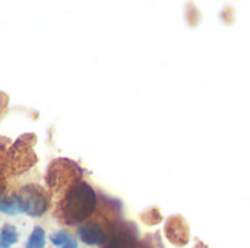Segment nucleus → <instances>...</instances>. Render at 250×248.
I'll return each instance as SVG.
<instances>
[{
	"label": "nucleus",
	"instance_id": "nucleus-1",
	"mask_svg": "<svg viewBox=\"0 0 250 248\" xmlns=\"http://www.w3.org/2000/svg\"><path fill=\"white\" fill-rule=\"evenodd\" d=\"M95 208L97 194L94 189L83 180H79L60 194L56 216L67 227L82 225L88 218H91Z\"/></svg>",
	"mask_w": 250,
	"mask_h": 248
},
{
	"label": "nucleus",
	"instance_id": "nucleus-2",
	"mask_svg": "<svg viewBox=\"0 0 250 248\" xmlns=\"http://www.w3.org/2000/svg\"><path fill=\"white\" fill-rule=\"evenodd\" d=\"M83 170L79 168L73 161L60 158L50 164L45 180L53 193L60 196L64 190H67L72 184L82 180Z\"/></svg>",
	"mask_w": 250,
	"mask_h": 248
},
{
	"label": "nucleus",
	"instance_id": "nucleus-3",
	"mask_svg": "<svg viewBox=\"0 0 250 248\" xmlns=\"http://www.w3.org/2000/svg\"><path fill=\"white\" fill-rule=\"evenodd\" d=\"M19 200L21 213H25L32 218H38L44 215L48 209V197L47 193L38 186H25L19 193H16Z\"/></svg>",
	"mask_w": 250,
	"mask_h": 248
},
{
	"label": "nucleus",
	"instance_id": "nucleus-4",
	"mask_svg": "<svg viewBox=\"0 0 250 248\" xmlns=\"http://www.w3.org/2000/svg\"><path fill=\"white\" fill-rule=\"evenodd\" d=\"M113 234L114 231L111 229V227H104L97 221H86L78 227V237L86 246L107 244Z\"/></svg>",
	"mask_w": 250,
	"mask_h": 248
},
{
	"label": "nucleus",
	"instance_id": "nucleus-5",
	"mask_svg": "<svg viewBox=\"0 0 250 248\" xmlns=\"http://www.w3.org/2000/svg\"><path fill=\"white\" fill-rule=\"evenodd\" d=\"M167 229H174V234L168 235V238L171 240L173 244L176 246H185L188 243L189 238V228L185 224V221L180 216H173L168 224H167Z\"/></svg>",
	"mask_w": 250,
	"mask_h": 248
},
{
	"label": "nucleus",
	"instance_id": "nucleus-6",
	"mask_svg": "<svg viewBox=\"0 0 250 248\" xmlns=\"http://www.w3.org/2000/svg\"><path fill=\"white\" fill-rule=\"evenodd\" d=\"M104 248H136V238L129 232V229H120L117 232L114 231L113 237Z\"/></svg>",
	"mask_w": 250,
	"mask_h": 248
},
{
	"label": "nucleus",
	"instance_id": "nucleus-7",
	"mask_svg": "<svg viewBox=\"0 0 250 248\" xmlns=\"http://www.w3.org/2000/svg\"><path fill=\"white\" fill-rule=\"evenodd\" d=\"M50 241L57 248H78V243L67 231H59L50 235Z\"/></svg>",
	"mask_w": 250,
	"mask_h": 248
},
{
	"label": "nucleus",
	"instance_id": "nucleus-8",
	"mask_svg": "<svg viewBox=\"0 0 250 248\" xmlns=\"http://www.w3.org/2000/svg\"><path fill=\"white\" fill-rule=\"evenodd\" d=\"M0 210L3 213H6V215H18V213H21L19 200H18L16 193H13V194H4L1 197Z\"/></svg>",
	"mask_w": 250,
	"mask_h": 248
},
{
	"label": "nucleus",
	"instance_id": "nucleus-9",
	"mask_svg": "<svg viewBox=\"0 0 250 248\" xmlns=\"http://www.w3.org/2000/svg\"><path fill=\"white\" fill-rule=\"evenodd\" d=\"M16 241H18L16 228L10 224H4L0 232V248H9L10 246L16 244Z\"/></svg>",
	"mask_w": 250,
	"mask_h": 248
},
{
	"label": "nucleus",
	"instance_id": "nucleus-10",
	"mask_svg": "<svg viewBox=\"0 0 250 248\" xmlns=\"http://www.w3.org/2000/svg\"><path fill=\"white\" fill-rule=\"evenodd\" d=\"M44 244H45V232L41 227H35L28 238L25 248H44Z\"/></svg>",
	"mask_w": 250,
	"mask_h": 248
}]
</instances>
